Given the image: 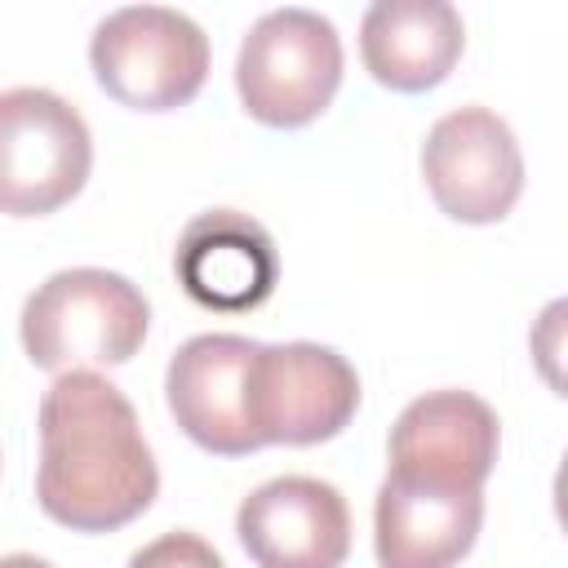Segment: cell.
<instances>
[{
  "instance_id": "15",
  "label": "cell",
  "mask_w": 568,
  "mask_h": 568,
  "mask_svg": "<svg viewBox=\"0 0 568 568\" xmlns=\"http://www.w3.org/2000/svg\"><path fill=\"white\" fill-rule=\"evenodd\" d=\"M129 568H226L222 555L195 537V532H164L155 541H146L142 550H133Z\"/></svg>"
},
{
  "instance_id": "7",
  "label": "cell",
  "mask_w": 568,
  "mask_h": 568,
  "mask_svg": "<svg viewBox=\"0 0 568 568\" xmlns=\"http://www.w3.org/2000/svg\"><path fill=\"white\" fill-rule=\"evenodd\" d=\"M422 178L430 200L466 226L501 222L524 195V155L510 124L488 106L439 115L422 142Z\"/></svg>"
},
{
  "instance_id": "4",
  "label": "cell",
  "mask_w": 568,
  "mask_h": 568,
  "mask_svg": "<svg viewBox=\"0 0 568 568\" xmlns=\"http://www.w3.org/2000/svg\"><path fill=\"white\" fill-rule=\"evenodd\" d=\"M89 67L120 106L173 111L209 80V36L182 9L129 4L93 27Z\"/></svg>"
},
{
  "instance_id": "5",
  "label": "cell",
  "mask_w": 568,
  "mask_h": 568,
  "mask_svg": "<svg viewBox=\"0 0 568 568\" xmlns=\"http://www.w3.org/2000/svg\"><path fill=\"white\" fill-rule=\"evenodd\" d=\"M93 169L84 115L49 89L0 93V204L9 217H44L71 204Z\"/></svg>"
},
{
  "instance_id": "8",
  "label": "cell",
  "mask_w": 568,
  "mask_h": 568,
  "mask_svg": "<svg viewBox=\"0 0 568 568\" xmlns=\"http://www.w3.org/2000/svg\"><path fill=\"white\" fill-rule=\"evenodd\" d=\"M501 422L470 390H426L390 426L386 475L444 488H484L497 466Z\"/></svg>"
},
{
  "instance_id": "10",
  "label": "cell",
  "mask_w": 568,
  "mask_h": 568,
  "mask_svg": "<svg viewBox=\"0 0 568 568\" xmlns=\"http://www.w3.org/2000/svg\"><path fill=\"white\" fill-rule=\"evenodd\" d=\"M235 537L257 568H342L351 555V510L333 484L280 475L240 501Z\"/></svg>"
},
{
  "instance_id": "11",
  "label": "cell",
  "mask_w": 568,
  "mask_h": 568,
  "mask_svg": "<svg viewBox=\"0 0 568 568\" xmlns=\"http://www.w3.org/2000/svg\"><path fill=\"white\" fill-rule=\"evenodd\" d=\"M178 284L204 311L240 315L262 306L280 280V253L271 231L240 209L195 213L173 253Z\"/></svg>"
},
{
  "instance_id": "1",
  "label": "cell",
  "mask_w": 568,
  "mask_h": 568,
  "mask_svg": "<svg viewBox=\"0 0 568 568\" xmlns=\"http://www.w3.org/2000/svg\"><path fill=\"white\" fill-rule=\"evenodd\" d=\"M160 493L151 444L133 404L93 368L58 373L40 399V510L75 532L133 524Z\"/></svg>"
},
{
  "instance_id": "17",
  "label": "cell",
  "mask_w": 568,
  "mask_h": 568,
  "mask_svg": "<svg viewBox=\"0 0 568 568\" xmlns=\"http://www.w3.org/2000/svg\"><path fill=\"white\" fill-rule=\"evenodd\" d=\"M0 568H53V564H49V559H40V555L18 550V555H4V559H0Z\"/></svg>"
},
{
  "instance_id": "6",
  "label": "cell",
  "mask_w": 568,
  "mask_h": 568,
  "mask_svg": "<svg viewBox=\"0 0 568 568\" xmlns=\"http://www.w3.org/2000/svg\"><path fill=\"white\" fill-rule=\"evenodd\" d=\"M359 408V377L346 355L320 342L257 346L248 368V413L266 444H324L351 426Z\"/></svg>"
},
{
  "instance_id": "16",
  "label": "cell",
  "mask_w": 568,
  "mask_h": 568,
  "mask_svg": "<svg viewBox=\"0 0 568 568\" xmlns=\"http://www.w3.org/2000/svg\"><path fill=\"white\" fill-rule=\"evenodd\" d=\"M555 519H559V528L568 532V453H564V462H559V470H555Z\"/></svg>"
},
{
  "instance_id": "14",
  "label": "cell",
  "mask_w": 568,
  "mask_h": 568,
  "mask_svg": "<svg viewBox=\"0 0 568 568\" xmlns=\"http://www.w3.org/2000/svg\"><path fill=\"white\" fill-rule=\"evenodd\" d=\"M528 351H532L537 377L559 399H568V297H555L541 306V315L532 320V333H528Z\"/></svg>"
},
{
  "instance_id": "3",
  "label": "cell",
  "mask_w": 568,
  "mask_h": 568,
  "mask_svg": "<svg viewBox=\"0 0 568 568\" xmlns=\"http://www.w3.org/2000/svg\"><path fill=\"white\" fill-rule=\"evenodd\" d=\"M342 84V36L315 9H271L240 40L235 93L266 129H302Z\"/></svg>"
},
{
  "instance_id": "2",
  "label": "cell",
  "mask_w": 568,
  "mask_h": 568,
  "mask_svg": "<svg viewBox=\"0 0 568 568\" xmlns=\"http://www.w3.org/2000/svg\"><path fill=\"white\" fill-rule=\"evenodd\" d=\"M151 324V302L142 288L102 266L53 271L22 302V346L36 368H115L129 364Z\"/></svg>"
},
{
  "instance_id": "9",
  "label": "cell",
  "mask_w": 568,
  "mask_h": 568,
  "mask_svg": "<svg viewBox=\"0 0 568 568\" xmlns=\"http://www.w3.org/2000/svg\"><path fill=\"white\" fill-rule=\"evenodd\" d=\"M257 342L240 333H200L182 342L164 373V399L173 422L204 453L248 457L262 448L248 413V368Z\"/></svg>"
},
{
  "instance_id": "12",
  "label": "cell",
  "mask_w": 568,
  "mask_h": 568,
  "mask_svg": "<svg viewBox=\"0 0 568 568\" xmlns=\"http://www.w3.org/2000/svg\"><path fill=\"white\" fill-rule=\"evenodd\" d=\"M484 524V488H444L386 475L373 501L382 568H457Z\"/></svg>"
},
{
  "instance_id": "13",
  "label": "cell",
  "mask_w": 568,
  "mask_h": 568,
  "mask_svg": "<svg viewBox=\"0 0 568 568\" xmlns=\"http://www.w3.org/2000/svg\"><path fill=\"white\" fill-rule=\"evenodd\" d=\"M466 49V22L448 0H377L359 22L368 75L395 93H426L448 80Z\"/></svg>"
}]
</instances>
